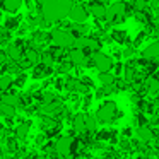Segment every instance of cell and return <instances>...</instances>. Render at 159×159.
Here are the masks:
<instances>
[{"mask_svg": "<svg viewBox=\"0 0 159 159\" xmlns=\"http://www.w3.org/2000/svg\"><path fill=\"white\" fill-rule=\"evenodd\" d=\"M72 0H41L39 2V14L46 24L67 19L72 7Z\"/></svg>", "mask_w": 159, "mask_h": 159, "instance_id": "obj_1", "label": "cell"}, {"mask_svg": "<svg viewBox=\"0 0 159 159\" xmlns=\"http://www.w3.org/2000/svg\"><path fill=\"white\" fill-rule=\"evenodd\" d=\"M74 41H75V38H74L72 31L67 28H55L50 33V43L55 46H60L63 50L74 48Z\"/></svg>", "mask_w": 159, "mask_h": 159, "instance_id": "obj_2", "label": "cell"}, {"mask_svg": "<svg viewBox=\"0 0 159 159\" xmlns=\"http://www.w3.org/2000/svg\"><path fill=\"white\" fill-rule=\"evenodd\" d=\"M94 116H96V120L101 121V123H111V121L118 116L116 103H115V101H106V103H103L98 108Z\"/></svg>", "mask_w": 159, "mask_h": 159, "instance_id": "obj_3", "label": "cell"}, {"mask_svg": "<svg viewBox=\"0 0 159 159\" xmlns=\"http://www.w3.org/2000/svg\"><path fill=\"white\" fill-rule=\"evenodd\" d=\"M125 14H127V4H123V2H115V4L110 5V9H106V19L104 21L116 24V22L123 21Z\"/></svg>", "mask_w": 159, "mask_h": 159, "instance_id": "obj_4", "label": "cell"}, {"mask_svg": "<svg viewBox=\"0 0 159 159\" xmlns=\"http://www.w3.org/2000/svg\"><path fill=\"white\" fill-rule=\"evenodd\" d=\"M91 62H93V65L96 67L99 72H110L111 69H113V60H111V57H108L106 53L103 52H93V57H91Z\"/></svg>", "mask_w": 159, "mask_h": 159, "instance_id": "obj_5", "label": "cell"}, {"mask_svg": "<svg viewBox=\"0 0 159 159\" xmlns=\"http://www.w3.org/2000/svg\"><path fill=\"white\" fill-rule=\"evenodd\" d=\"M72 144H74L72 135H63V137L57 139V142L53 144V149L60 157H69V156H72Z\"/></svg>", "mask_w": 159, "mask_h": 159, "instance_id": "obj_6", "label": "cell"}, {"mask_svg": "<svg viewBox=\"0 0 159 159\" xmlns=\"http://www.w3.org/2000/svg\"><path fill=\"white\" fill-rule=\"evenodd\" d=\"M74 46L75 48H82L84 52H98L101 46L99 39L93 38V36H80V38H75V41H74Z\"/></svg>", "mask_w": 159, "mask_h": 159, "instance_id": "obj_7", "label": "cell"}, {"mask_svg": "<svg viewBox=\"0 0 159 159\" xmlns=\"http://www.w3.org/2000/svg\"><path fill=\"white\" fill-rule=\"evenodd\" d=\"M69 60L74 63V67H87L91 65V58L82 48H70L69 50Z\"/></svg>", "mask_w": 159, "mask_h": 159, "instance_id": "obj_8", "label": "cell"}, {"mask_svg": "<svg viewBox=\"0 0 159 159\" xmlns=\"http://www.w3.org/2000/svg\"><path fill=\"white\" fill-rule=\"evenodd\" d=\"M67 17L70 19L72 22H80V24H86L87 17H89V11H87L86 5L82 4H72L70 7V12Z\"/></svg>", "mask_w": 159, "mask_h": 159, "instance_id": "obj_9", "label": "cell"}, {"mask_svg": "<svg viewBox=\"0 0 159 159\" xmlns=\"http://www.w3.org/2000/svg\"><path fill=\"white\" fill-rule=\"evenodd\" d=\"M53 74V67H46L45 63L38 62L36 65L31 67V75L34 80H41V79H46Z\"/></svg>", "mask_w": 159, "mask_h": 159, "instance_id": "obj_10", "label": "cell"}, {"mask_svg": "<svg viewBox=\"0 0 159 159\" xmlns=\"http://www.w3.org/2000/svg\"><path fill=\"white\" fill-rule=\"evenodd\" d=\"M24 5V0H0V9L7 14H17Z\"/></svg>", "mask_w": 159, "mask_h": 159, "instance_id": "obj_11", "label": "cell"}, {"mask_svg": "<svg viewBox=\"0 0 159 159\" xmlns=\"http://www.w3.org/2000/svg\"><path fill=\"white\" fill-rule=\"evenodd\" d=\"M87 11H89V14L94 16V19H98V21H104V19H106V7H104V4H101V2H89Z\"/></svg>", "mask_w": 159, "mask_h": 159, "instance_id": "obj_12", "label": "cell"}, {"mask_svg": "<svg viewBox=\"0 0 159 159\" xmlns=\"http://www.w3.org/2000/svg\"><path fill=\"white\" fill-rule=\"evenodd\" d=\"M2 22H4L2 26H4V28L7 29V31L14 33V31H17V29L22 26V16H16V14H12V16H9V17L2 19Z\"/></svg>", "mask_w": 159, "mask_h": 159, "instance_id": "obj_13", "label": "cell"}, {"mask_svg": "<svg viewBox=\"0 0 159 159\" xmlns=\"http://www.w3.org/2000/svg\"><path fill=\"white\" fill-rule=\"evenodd\" d=\"M72 127H74V132L79 134L80 137H82L84 134H87V130H86V115L77 113L75 116L72 118Z\"/></svg>", "mask_w": 159, "mask_h": 159, "instance_id": "obj_14", "label": "cell"}, {"mask_svg": "<svg viewBox=\"0 0 159 159\" xmlns=\"http://www.w3.org/2000/svg\"><path fill=\"white\" fill-rule=\"evenodd\" d=\"M154 130H152L149 125H144V127H139L137 128V139L139 142H145V144H149V142L152 140V137H154Z\"/></svg>", "mask_w": 159, "mask_h": 159, "instance_id": "obj_15", "label": "cell"}, {"mask_svg": "<svg viewBox=\"0 0 159 159\" xmlns=\"http://www.w3.org/2000/svg\"><path fill=\"white\" fill-rule=\"evenodd\" d=\"M142 57H144L145 60H156V58H159V43L154 41V43H151V45H147L144 48V52H142Z\"/></svg>", "mask_w": 159, "mask_h": 159, "instance_id": "obj_16", "label": "cell"}, {"mask_svg": "<svg viewBox=\"0 0 159 159\" xmlns=\"http://www.w3.org/2000/svg\"><path fill=\"white\" fill-rule=\"evenodd\" d=\"M0 101L2 103H7V104H11V106H21V96L19 94H16V93H9V91H5L2 96H0Z\"/></svg>", "mask_w": 159, "mask_h": 159, "instance_id": "obj_17", "label": "cell"}, {"mask_svg": "<svg viewBox=\"0 0 159 159\" xmlns=\"http://www.w3.org/2000/svg\"><path fill=\"white\" fill-rule=\"evenodd\" d=\"M14 84V77L11 75V74H5L2 72V75H0V93H5V91H9Z\"/></svg>", "mask_w": 159, "mask_h": 159, "instance_id": "obj_18", "label": "cell"}, {"mask_svg": "<svg viewBox=\"0 0 159 159\" xmlns=\"http://www.w3.org/2000/svg\"><path fill=\"white\" fill-rule=\"evenodd\" d=\"M29 128H31V123L29 121H22L16 127V139H26L29 135Z\"/></svg>", "mask_w": 159, "mask_h": 159, "instance_id": "obj_19", "label": "cell"}, {"mask_svg": "<svg viewBox=\"0 0 159 159\" xmlns=\"http://www.w3.org/2000/svg\"><path fill=\"white\" fill-rule=\"evenodd\" d=\"M0 116L2 118H14L16 116V106H11V104L0 101Z\"/></svg>", "mask_w": 159, "mask_h": 159, "instance_id": "obj_20", "label": "cell"}, {"mask_svg": "<svg viewBox=\"0 0 159 159\" xmlns=\"http://www.w3.org/2000/svg\"><path fill=\"white\" fill-rule=\"evenodd\" d=\"M145 91L149 94H157L159 93V79L157 77H149L145 80Z\"/></svg>", "mask_w": 159, "mask_h": 159, "instance_id": "obj_21", "label": "cell"}, {"mask_svg": "<svg viewBox=\"0 0 159 159\" xmlns=\"http://www.w3.org/2000/svg\"><path fill=\"white\" fill-rule=\"evenodd\" d=\"M86 130L87 134H94L98 130V120L94 115H86Z\"/></svg>", "mask_w": 159, "mask_h": 159, "instance_id": "obj_22", "label": "cell"}, {"mask_svg": "<svg viewBox=\"0 0 159 159\" xmlns=\"http://www.w3.org/2000/svg\"><path fill=\"white\" fill-rule=\"evenodd\" d=\"M99 82L103 84V86H111V84H115V74L110 72H99Z\"/></svg>", "mask_w": 159, "mask_h": 159, "instance_id": "obj_23", "label": "cell"}, {"mask_svg": "<svg viewBox=\"0 0 159 159\" xmlns=\"http://www.w3.org/2000/svg\"><path fill=\"white\" fill-rule=\"evenodd\" d=\"M72 69H74V63L70 62L69 58L60 60V65H58V74H69Z\"/></svg>", "mask_w": 159, "mask_h": 159, "instance_id": "obj_24", "label": "cell"}, {"mask_svg": "<svg viewBox=\"0 0 159 159\" xmlns=\"http://www.w3.org/2000/svg\"><path fill=\"white\" fill-rule=\"evenodd\" d=\"M26 80H28V75L24 74V70H21V72L16 74V77H14V84H12V86H16V87H22V86L26 84Z\"/></svg>", "mask_w": 159, "mask_h": 159, "instance_id": "obj_25", "label": "cell"}, {"mask_svg": "<svg viewBox=\"0 0 159 159\" xmlns=\"http://www.w3.org/2000/svg\"><path fill=\"white\" fill-rule=\"evenodd\" d=\"M9 41H11V31H7L4 26H0V46H5Z\"/></svg>", "mask_w": 159, "mask_h": 159, "instance_id": "obj_26", "label": "cell"}, {"mask_svg": "<svg viewBox=\"0 0 159 159\" xmlns=\"http://www.w3.org/2000/svg\"><path fill=\"white\" fill-rule=\"evenodd\" d=\"M111 38H113L116 43H125V39H127V33H125V31H118V29H115V31L111 33Z\"/></svg>", "mask_w": 159, "mask_h": 159, "instance_id": "obj_27", "label": "cell"}, {"mask_svg": "<svg viewBox=\"0 0 159 159\" xmlns=\"http://www.w3.org/2000/svg\"><path fill=\"white\" fill-rule=\"evenodd\" d=\"M145 0H134V7H135V11H144L145 9Z\"/></svg>", "mask_w": 159, "mask_h": 159, "instance_id": "obj_28", "label": "cell"}, {"mask_svg": "<svg viewBox=\"0 0 159 159\" xmlns=\"http://www.w3.org/2000/svg\"><path fill=\"white\" fill-rule=\"evenodd\" d=\"M121 135H123L125 139H130L132 137V128H125V130L121 132Z\"/></svg>", "mask_w": 159, "mask_h": 159, "instance_id": "obj_29", "label": "cell"}, {"mask_svg": "<svg viewBox=\"0 0 159 159\" xmlns=\"http://www.w3.org/2000/svg\"><path fill=\"white\" fill-rule=\"evenodd\" d=\"M132 53H134V48H127V50L123 52V55H125V57H130Z\"/></svg>", "mask_w": 159, "mask_h": 159, "instance_id": "obj_30", "label": "cell"}, {"mask_svg": "<svg viewBox=\"0 0 159 159\" xmlns=\"http://www.w3.org/2000/svg\"><path fill=\"white\" fill-rule=\"evenodd\" d=\"M2 19H4V11L0 9V22H2Z\"/></svg>", "mask_w": 159, "mask_h": 159, "instance_id": "obj_31", "label": "cell"}, {"mask_svg": "<svg viewBox=\"0 0 159 159\" xmlns=\"http://www.w3.org/2000/svg\"><path fill=\"white\" fill-rule=\"evenodd\" d=\"M91 2H101V4H104L106 0H91Z\"/></svg>", "mask_w": 159, "mask_h": 159, "instance_id": "obj_32", "label": "cell"}, {"mask_svg": "<svg viewBox=\"0 0 159 159\" xmlns=\"http://www.w3.org/2000/svg\"><path fill=\"white\" fill-rule=\"evenodd\" d=\"M4 157V152H2V145H0V159Z\"/></svg>", "mask_w": 159, "mask_h": 159, "instance_id": "obj_33", "label": "cell"}, {"mask_svg": "<svg viewBox=\"0 0 159 159\" xmlns=\"http://www.w3.org/2000/svg\"><path fill=\"white\" fill-rule=\"evenodd\" d=\"M145 159H154V157H151V156H149V157H145Z\"/></svg>", "mask_w": 159, "mask_h": 159, "instance_id": "obj_34", "label": "cell"}, {"mask_svg": "<svg viewBox=\"0 0 159 159\" xmlns=\"http://www.w3.org/2000/svg\"><path fill=\"white\" fill-rule=\"evenodd\" d=\"M135 159H145V157H135Z\"/></svg>", "mask_w": 159, "mask_h": 159, "instance_id": "obj_35", "label": "cell"}]
</instances>
